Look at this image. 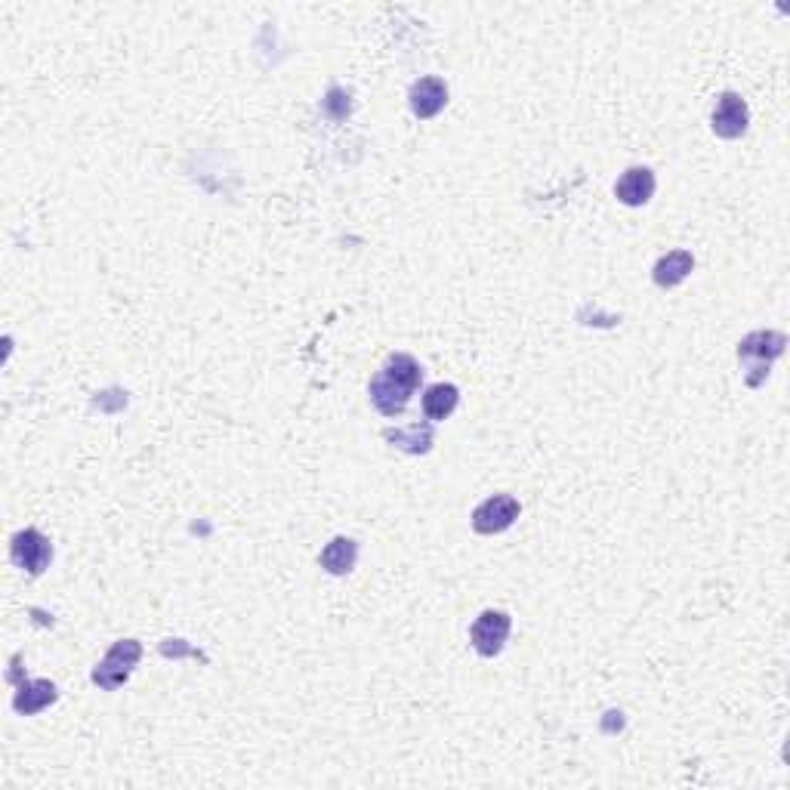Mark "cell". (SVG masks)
I'll return each mask as SVG.
<instances>
[{
  "instance_id": "6da1fadb",
  "label": "cell",
  "mask_w": 790,
  "mask_h": 790,
  "mask_svg": "<svg viewBox=\"0 0 790 790\" xmlns=\"http://www.w3.org/2000/svg\"><path fill=\"white\" fill-rule=\"evenodd\" d=\"M420 377H423V371L411 355H405V352L392 355L383 365V371L371 380V402L386 417L402 414L405 405L411 402L414 389L420 386Z\"/></svg>"
},
{
  "instance_id": "7a4b0ae2",
  "label": "cell",
  "mask_w": 790,
  "mask_h": 790,
  "mask_svg": "<svg viewBox=\"0 0 790 790\" xmlns=\"http://www.w3.org/2000/svg\"><path fill=\"white\" fill-rule=\"evenodd\" d=\"M139 655H142V645L136 639H121L115 649L102 658V664L93 670V682H96V686H102V689L115 692L118 686H124V682H127V676L136 667Z\"/></svg>"
},
{
  "instance_id": "3957f363",
  "label": "cell",
  "mask_w": 790,
  "mask_h": 790,
  "mask_svg": "<svg viewBox=\"0 0 790 790\" xmlns=\"http://www.w3.org/2000/svg\"><path fill=\"white\" fill-rule=\"evenodd\" d=\"M519 519V500L510 494H494L473 513V528L479 534H500Z\"/></svg>"
},
{
  "instance_id": "277c9868",
  "label": "cell",
  "mask_w": 790,
  "mask_h": 790,
  "mask_svg": "<svg viewBox=\"0 0 790 790\" xmlns=\"http://www.w3.org/2000/svg\"><path fill=\"white\" fill-rule=\"evenodd\" d=\"M50 559H53V547L41 531L25 528L13 537V562L28 574H41L50 565Z\"/></svg>"
},
{
  "instance_id": "5b68a950",
  "label": "cell",
  "mask_w": 790,
  "mask_h": 790,
  "mask_svg": "<svg viewBox=\"0 0 790 790\" xmlns=\"http://www.w3.org/2000/svg\"><path fill=\"white\" fill-rule=\"evenodd\" d=\"M507 636H510V615H504V612H482L470 630L473 649L485 658H494L500 649H504Z\"/></svg>"
},
{
  "instance_id": "8992f818",
  "label": "cell",
  "mask_w": 790,
  "mask_h": 790,
  "mask_svg": "<svg viewBox=\"0 0 790 790\" xmlns=\"http://www.w3.org/2000/svg\"><path fill=\"white\" fill-rule=\"evenodd\" d=\"M747 102L738 93H723L713 109V133L723 139H738L747 130Z\"/></svg>"
},
{
  "instance_id": "52a82bcc",
  "label": "cell",
  "mask_w": 790,
  "mask_h": 790,
  "mask_svg": "<svg viewBox=\"0 0 790 790\" xmlns=\"http://www.w3.org/2000/svg\"><path fill=\"white\" fill-rule=\"evenodd\" d=\"M448 102V87L445 81L439 78H420L414 87H411V112L426 121V118H436Z\"/></svg>"
},
{
  "instance_id": "ba28073f",
  "label": "cell",
  "mask_w": 790,
  "mask_h": 790,
  "mask_svg": "<svg viewBox=\"0 0 790 790\" xmlns=\"http://www.w3.org/2000/svg\"><path fill=\"white\" fill-rule=\"evenodd\" d=\"M615 195L627 207H642L655 195V173L649 167H630L615 186Z\"/></svg>"
},
{
  "instance_id": "9c48e42d",
  "label": "cell",
  "mask_w": 790,
  "mask_h": 790,
  "mask_svg": "<svg viewBox=\"0 0 790 790\" xmlns=\"http://www.w3.org/2000/svg\"><path fill=\"white\" fill-rule=\"evenodd\" d=\"M53 701H56V686H53V682H47V679H31V682H22V689L13 698V707L19 713L31 716V713H41Z\"/></svg>"
},
{
  "instance_id": "30bf717a",
  "label": "cell",
  "mask_w": 790,
  "mask_h": 790,
  "mask_svg": "<svg viewBox=\"0 0 790 790\" xmlns=\"http://www.w3.org/2000/svg\"><path fill=\"white\" fill-rule=\"evenodd\" d=\"M784 349V337L781 334H750L744 343H741V349H738V355L744 358H757V368L753 371H763V374H769L766 368H769V362L772 358L778 355Z\"/></svg>"
},
{
  "instance_id": "8fae6325",
  "label": "cell",
  "mask_w": 790,
  "mask_h": 790,
  "mask_svg": "<svg viewBox=\"0 0 790 790\" xmlns=\"http://www.w3.org/2000/svg\"><path fill=\"white\" fill-rule=\"evenodd\" d=\"M386 439L408 454H423V451H429V445H433V429H429L426 423H411L405 429H386Z\"/></svg>"
},
{
  "instance_id": "7c38bea8",
  "label": "cell",
  "mask_w": 790,
  "mask_h": 790,
  "mask_svg": "<svg viewBox=\"0 0 790 790\" xmlns=\"http://www.w3.org/2000/svg\"><path fill=\"white\" fill-rule=\"evenodd\" d=\"M457 399H460V392H457V386H451V383L429 386L426 395H423V414H426L429 420H445V417L457 408Z\"/></svg>"
},
{
  "instance_id": "4fadbf2b",
  "label": "cell",
  "mask_w": 790,
  "mask_h": 790,
  "mask_svg": "<svg viewBox=\"0 0 790 790\" xmlns=\"http://www.w3.org/2000/svg\"><path fill=\"white\" fill-rule=\"evenodd\" d=\"M692 266H695V260H692L689 250H673V254H667L664 260H658V266H655V281H658L661 287H676L682 278H686V275L692 272Z\"/></svg>"
},
{
  "instance_id": "5bb4252c",
  "label": "cell",
  "mask_w": 790,
  "mask_h": 790,
  "mask_svg": "<svg viewBox=\"0 0 790 790\" xmlns=\"http://www.w3.org/2000/svg\"><path fill=\"white\" fill-rule=\"evenodd\" d=\"M355 556H358L355 541H349V537H334V541L325 547V553H321V565H325V571H331V574H346V571H352Z\"/></svg>"
}]
</instances>
